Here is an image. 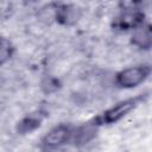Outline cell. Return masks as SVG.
<instances>
[{"label": "cell", "instance_id": "cell-1", "mask_svg": "<svg viewBox=\"0 0 152 152\" xmlns=\"http://www.w3.org/2000/svg\"><path fill=\"white\" fill-rule=\"evenodd\" d=\"M147 99V94H139L133 97H128L126 100H122L114 106L109 107L108 109L100 113L97 116H95L91 122L95 126H104V125H112L121 119H124L126 115H128L132 110H134L139 104H141Z\"/></svg>", "mask_w": 152, "mask_h": 152}, {"label": "cell", "instance_id": "cell-2", "mask_svg": "<svg viewBox=\"0 0 152 152\" xmlns=\"http://www.w3.org/2000/svg\"><path fill=\"white\" fill-rule=\"evenodd\" d=\"M151 74V66L147 64L134 65L120 70L115 75V83L122 89H132L144 83Z\"/></svg>", "mask_w": 152, "mask_h": 152}, {"label": "cell", "instance_id": "cell-3", "mask_svg": "<svg viewBox=\"0 0 152 152\" xmlns=\"http://www.w3.org/2000/svg\"><path fill=\"white\" fill-rule=\"evenodd\" d=\"M74 127L68 124H59L53 126L45 135L42 138V146L45 150H55L59 148L61 146L65 145L66 142H70L71 134H72Z\"/></svg>", "mask_w": 152, "mask_h": 152}, {"label": "cell", "instance_id": "cell-4", "mask_svg": "<svg viewBox=\"0 0 152 152\" xmlns=\"http://www.w3.org/2000/svg\"><path fill=\"white\" fill-rule=\"evenodd\" d=\"M145 13L138 8H128L122 11L113 21V27L119 31H133L145 24Z\"/></svg>", "mask_w": 152, "mask_h": 152}, {"label": "cell", "instance_id": "cell-5", "mask_svg": "<svg viewBox=\"0 0 152 152\" xmlns=\"http://www.w3.org/2000/svg\"><path fill=\"white\" fill-rule=\"evenodd\" d=\"M131 43L140 50H150L152 45V32L150 24H142L133 30Z\"/></svg>", "mask_w": 152, "mask_h": 152}, {"label": "cell", "instance_id": "cell-6", "mask_svg": "<svg viewBox=\"0 0 152 152\" xmlns=\"http://www.w3.org/2000/svg\"><path fill=\"white\" fill-rule=\"evenodd\" d=\"M96 127L97 126H95L90 121V122H87L82 126H78V127L74 128L70 141H72L75 145H84V144L89 142L95 137Z\"/></svg>", "mask_w": 152, "mask_h": 152}, {"label": "cell", "instance_id": "cell-7", "mask_svg": "<svg viewBox=\"0 0 152 152\" xmlns=\"http://www.w3.org/2000/svg\"><path fill=\"white\" fill-rule=\"evenodd\" d=\"M43 121V115L40 113H31L23 118L18 124H17V132L18 134H27L33 131H36Z\"/></svg>", "mask_w": 152, "mask_h": 152}, {"label": "cell", "instance_id": "cell-8", "mask_svg": "<svg viewBox=\"0 0 152 152\" xmlns=\"http://www.w3.org/2000/svg\"><path fill=\"white\" fill-rule=\"evenodd\" d=\"M55 19L64 25L70 24L71 21H75L76 19V10L69 5H62L56 7L55 10Z\"/></svg>", "mask_w": 152, "mask_h": 152}, {"label": "cell", "instance_id": "cell-9", "mask_svg": "<svg viewBox=\"0 0 152 152\" xmlns=\"http://www.w3.org/2000/svg\"><path fill=\"white\" fill-rule=\"evenodd\" d=\"M14 53V46L12 42L5 37L0 38V65L8 62Z\"/></svg>", "mask_w": 152, "mask_h": 152}, {"label": "cell", "instance_id": "cell-10", "mask_svg": "<svg viewBox=\"0 0 152 152\" xmlns=\"http://www.w3.org/2000/svg\"><path fill=\"white\" fill-rule=\"evenodd\" d=\"M150 4V0H132V5L134 8H138L142 11L145 7H147Z\"/></svg>", "mask_w": 152, "mask_h": 152}, {"label": "cell", "instance_id": "cell-11", "mask_svg": "<svg viewBox=\"0 0 152 152\" xmlns=\"http://www.w3.org/2000/svg\"><path fill=\"white\" fill-rule=\"evenodd\" d=\"M0 38H1V37H0Z\"/></svg>", "mask_w": 152, "mask_h": 152}]
</instances>
